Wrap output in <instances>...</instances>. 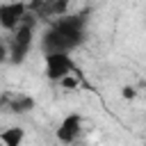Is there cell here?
Wrapping results in <instances>:
<instances>
[{"instance_id":"6da1fadb","label":"cell","mask_w":146,"mask_h":146,"mask_svg":"<svg viewBox=\"0 0 146 146\" xmlns=\"http://www.w3.org/2000/svg\"><path fill=\"white\" fill-rule=\"evenodd\" d=\"M84 41V16H57L43 34V52H71Z\"/></svg>"},{"instance_id":"52a82bcc","label":"cell","mask_w":146,"mask_h":146,"mask_svg":"<svg viewBox=\"0 0 146 146\" xmlns=\"http://www.w3.org/2000/svg\"><path fill=\"white\" fill-rule=\"evenodd\" d=\"M0 141L7 144V146H18L23 141V128H9L0 135Z\"/></svg>"},{"instance_id":"9c48e42d","label":"cell","mask_w":146,"mask_h":146,"mask_svg":"<svg viewBox=\"0 0 146 146\" xmlns=\"http://www.w3.org/2000/svg\"><path fill=\"white\" fill-rule=\"evenodd\" d=\"M7 59H9V48H7V46L0 41V64H5Z\"/></svg>"},{"instance_id":"30bf717a","label":"cell","mask_w":146,"mask_h":146,"mask_svg":"<svg viewBox=\"0 0 146 146\" xmlns=\"http://www.w3.org/2000/svg\"><path fill=\"white\" fill-rule=\"evenodd\" d=\"M123 96H125V98H132V96H135V89H132V87H125V89H123Z\"/></svg>"},{"instance_id":"8992f818","label":"cell","mask_w":146,"mask_h":146,"mask_svg":"<svg viewBox=\"0 0 146 146\" xmlns=\"http://www.w3.org/2000/svg\"><path fill=\"white\" fill-rule=\"evenodd\" d=\"M7 107L11 112H27L34 107V100L27 96H16V98H7Z\"/></svg>"},{"instance_id":"7a4b0ae2","label":"cell","mask_w":146,"mask_h":146,"mask_svg":"<svg viewBox=\"0 0 146 146\" xmlns=\"http://www.w3.org/2000/svg\"><path fill=\"white\" fill-rule=\"evenodd\" d=\"M34 18H36V16L25 9L21 23L11 30L14 36H11V43H9V62L21 64V62L27 57L30 46H32V23H34Z\"/></svg>"},{"instance_id":"5b68a950","label":"cell","mask_w":146,"mask_h":146,"mask_svg":"<svg viewBox=\"0 0 146 146\" xmlns=\"http://www.w3.org/2000/svg\"><path fill=\"white\" fill-rule=\"evenodd\" d=\"M80 125H82V121H80V116L78 114H71V116H66L64 121H62V125L57 128V139L59 141H73L78 135H80Z\"/></svg>"},{"instance_id":"3957f363","label":"cell","mask_w":146,"mask_h":146,"mask_svg":"<svg viewBox=\"0 0 146 146\" xmlns=\"http://www.w3.org/2000/svg\"><path fill=\"white\" fill-rule=\"evenodd\" d=\"M73 71H75V64L68 57V52H46V75L50 80H62Z\"/></svg>"},{"instance_id":"ba28073f","label":"cell","mask_w":146,"mask_h":146,"mask_svg":"<svg viewBox=\"0 0 146 146\" xmlns=\"http://www.w3.org/2000/svg\"><path fill=\"white\" fill-rule=\"evenodd\" d=\"M59 82H62V87H64V89H75V87H78V78H73V73L64 75Z\"/></svg>"},{"instance_id":"277c9868","label":"cell","mask_w":146,"mask_h":146,"mask_svg":"<svg viewBox=\"0 0 146 146\" xmlns=\"http://www.w3.org/2000/svg\"><path fill=\"white\" fill-rule=\"evenodd\" d=\"M23 14H25V5L23 2H18V0L5 2V5H0V25L5 30H14L21 23Z\"/></svg>"}]
</instances>
